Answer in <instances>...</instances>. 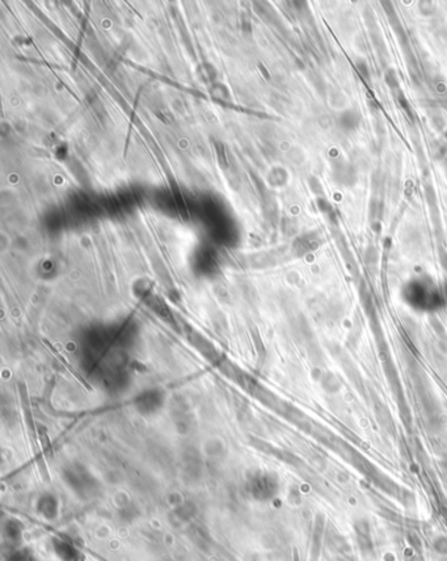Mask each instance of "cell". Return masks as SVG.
<instances>
[{"label":"cell","instance_id":"obj_1","mask_svg":"<svg viewBox=\"0 0 447 561\" xmlns=\"http://www.w3.org/2000/svg\"><path fill=\"white\" fill-rule=\"evenodd\" d=\"M355 530H357L358 543L361 545V548L363 551H366V553H371V551H372V543H371L370 528L367 526V523H365V526H363L362 523H361V526H355Z\"/></svg>","mask_w":447,"mask_h":561},{"label":"cell","instance_id":"obj_2","mask_svg":"<svg viewBox=\"0 0 447 561\" xmlns=\"http://www.w3.org/2000/svg\"><path fill=\"white\" fill-rule=\"evenodd\" d=\"M433 548L435 549V552L439 555H446L447 553V538L446 536H438L437 539L433 542Z\"/></svg>","mask_w":447,"mask_h":561}]
</instances>
